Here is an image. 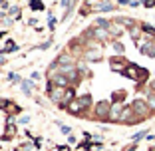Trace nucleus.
Instances as JSON below:
<instances>
[{
	"mask_svg": "<svg viewBox=\"0 0 155 151\" xmlns=\"http://www.w3.org/2000/svg\"><path fill=\"white\" fill-rule=\"evenodd\" d=\"M16 50H18V46H16V44H14L12 40H6V44H4V50H2V52L10 54V52H16Z\"/></svg>",
	"mask_w": 155,
	"mask_h": 151,
	"instance_id": "6",
	"label": "nucleus"
},
{
	"mask_svg": "<svg viewBox=\"0 0 155 151\" xmlns=\"http://www.w3.org/2000/svg\"><path fill=\"white\" fill-rule=\"evenodd\" d=\"M48 26H50V28H54V26H56V18L52 16V14H50V18H48Z\"/></svg>",
	"mask_w": 155,
	"mask_h": 151,
	"instance_id": "13",
	"label": "nucleus"
},
{
	"mask_svg": "<svg viewBox=\"0 0 155 151\" xmlns=\"http://www.w3.org/2000/svg\"><path fill=\"white\" fill-rule=\"evenodd\" d=\"M90 103H91V100H90V96H87V94H86V96H82V97H78V105H80L82 110H86Z\"/></svg>",
	"mask_w": 155,
	"mask_h": 151,
	"instance_id": "5",
	"label": "nucleus"
},
{
	"mask_svg": "<svg viewBox=\"0 0 155 151\" xmlns=\"http://www.w3.org/2000/svg\"><path fill=\"white\" fill-rule=\"evenodd\" d=\"M30 80H40V74H38V72H32V78H30Z\"/></svg>",
	"mask_w": 155,
	"mask_h": 151,
	"instance_id": "14",
	"label": "nucleus"
},
{
	"mask_svg": "<svg viewBox=\"0 0 155 151\" xmlns=\"http://www.w3.org/2000/svg\"><path fill=\"white\" fill-rule=\"evenodd\" d=\"M34 84H36V82H32V80H22L20 87H22V92H24V94H28V96H30V90H32Z\"/></svg>",
	"mask_w": 155,
	"mask_h": 151,
	"instance_id": "4",
	"label": "nucleus"
},
{
	"mask_svg": "<svg viewBox=\"0 0 155 151\" xmlns=\"http://www.w3.org/2000/svg\"><path fill=\"white\" fill-rule=\"evenodd\" d=\"M110 119H119V105H115L114 110L110 111Z\"/></svg>",
	"mask_w": 155,
	"mask_h": 151,
	"instance_id": "9",
	"label": "nucleus"
},
{
	"mask_svg": "<svg viewBox=\"0 0 155 151\" xmlns=\"http://www.w3.org/2000/svg\"><path fill=\"white\" fill-rule=\"evenodd\" d=\"M16 151H20V149H16Z\"/></svg>",
	"mask_w": 155,
	"mask_h": 151,
	"instance_id": "18",
	"label": "nucleus"
},
{
	"mask_svg": "<svg viewBox=\"0 0 155 151\" xmlns=\"http://www.w3.org/2000/svg\"><path fill=\"white\" fill-rule=\"evenodd\" d=\"M10 12H12V14H18V6H12V8H10ZM18 16H20V14H18Z\"/></svg>",
	"mask_w": 155,
	"mask_h": 151,
	"instance_id": "16",
	"label": "nucleus"
},
{
	"mask_svg": "<svg viewBox=\"0 0 155 151\" xmlns=\"http://www.w3.org/2000/svg\"><path fill=\"white\" fill-rule=\"evenodd\" d=\"M50 96H52V100H54V101H60V97L66 96V90H64V87H54V90L50 92Z\"/></svg>",
	"mask_w": 155,
	"mask_h": 151,
	"instance_id": "2",
	"label": "nucleus"
},
{
	"mask_svg": "<svg viewBox=\"0 0 155 151\" xmlns=\"http://www.w3.org/2000/svg\"><path fill=\"white\" fill-rule=\"evenodd\" d=\"M96 111H97V117H101V119H105V117H110V103L107 101H101V103H97V107H96Z\"/></svg>",
	"mask_w": 155,
	"mask_h": 151,
	"instance_id": "1",
	"label": "nucleus"
},
{
	"mask_svg": "<svg viewBox=\"0 0 155 151\" xmlns=\"http://www.w3.org/2000/svg\"><path fill=\"white\" fill-rule=\"evenodd\" d=\"M114 48H115V52H123V46H121V44H115Z\"/></svg>",
	"mask_w": 155,
	"mask_h": 151,
	"instance_id": "15",
	"label": "nucleus"
},
{
	"mask_svg": "<svg viewBox=\"0 0 155 151\" xmlns=\"http://www.w3.org/2000/svg\"><path fill=\"white\" fill-rule=\"evenodd\" d=\"M30 8L32 10H44V4H42V0H30Z\"/></svg>",
	"mask_w": 155,
	"mask_h": 151,
	"instance_id": "7",
	"label": "nucleus"
},
{
	"mask_svg": "<svg viewBox=\"0 0 155 151\" xmlns=\"http://www.w3.org/2000/svg\"><path fill=\"white\" fill-rule=\"evenodd\" d=\"M60 131L64 133V135H70V131H72V127H68V125H60Z\"/></svg>",
	"mask_w": 155,
	"mask_h": 151,
	"instance_id": "11",
	"label": "nucleus"
},
{
	"mask_svg": "<svg viewBox=\"0 0 155 151\" xmlns=\"http://www.w3.org/2000/svg\"><path fill=\"white\" fill-rule=\"evenodd\" d=\"M133 111H137V113H141V115H145L147 111V105L143 103V101H133Z\"/></svg>",
	"mask_w": 155,
	"mask_h": 151,
	"instance_id": "3",
	"label": "nucleus"
},
{
	"mask_svg": "<svg viewBox=\"0 0 155 151\" xmlns=\"http://www.w3.org/2000/svg\"><path fill=\"white\" fill-rule=\"evenodd\" d=\"M155 4V0H145V6H153Z\"/></svg>",
	"mask_w": 155,
	"mask_h": 151,
	"instance_id": "17",
	"label": "nucleus"
},
{
	"mask_svg": "<svg viewBox=\"0 0 155 151\" xmlns=\"http://www.w3.org/2000/svg\"><path fill=\"white\" fill-rule=\"evenodd\" d=\"M111 8H114V6H111V4H107V2H104V4H100V6H97V10H111Z\"/></svg>",
	"mask_w": 155,
	"mask_h": 151,
	"instance_id": "12",
	"label": "nucleus"
},
{
	"mask_svg": "<svg viewBox=\"0 0 155 151\" xmlns=\"http://www.w3.org/2000/svg\"><path fill=\"white\" fill-rule=\"evenodd\" d=\"M6 129H8V131L4 133V139H12V137H14V133H16V127H14L12 123H8V127H6Z\"/></svg>",
	"mask_w": 155,
	"mask_h": 151,
	"instance_id": "8",
	"label": "nucleus"
},
{
	"mask_svg": "<svg viewBox=\"0 0 155 151\" xmlns=\"http://www.w3.org/2000/svg\"><path fill=\"white\" fill-rule=\"evenodd\" d=\"M86 58H87V60H100V58H101V54H100V52H87Z\"/></svg>",
	"mask_w": 155,
	"mask_h": 151,
	"instance_id": "10",
	"label": "nucleus"
}]
</instances>
